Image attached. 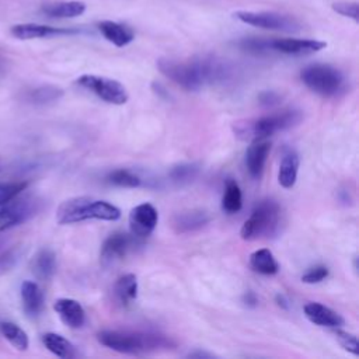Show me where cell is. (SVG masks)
Masks as SVG:
<instances>
[{
    "label": "cell",
    "mask_w": 359,
    "mask_h": 359,
    "mask_svg": "<svg viewBox=\"0 0 359 359\" xmlns=\"http://www.w3.org/2000/svg\"><path fill=\"white\" fill-rule=\"evenodd\" d=\"M43 14L53 18H72L79 17L86 11L83 1H57L42 7Z\"/></svg>",
    "instance_id": "cb8c5ba5"
},
{
    "label": "cell",
    "mask_w": 359,
    "mask_h": 359,
    "mask_svg": "<svg viewBox=\"0 0 359 359\" xmlns=\"http://www.w3.org/2000/svg\"><path fill=\"white\" fill-rule=\"evenodd\" d=\"M234 17L244 24L264 29L282 32H296L300 29V22L296 18L273 11H237Z\"/></svg>",
    "instance_id": "9c48e42d"
},
{
    "label": "cell",
    "mask_w": 359,
    "mask_h": 359,
    "mask_svg": "<svg viewBox=\"0 0 359 359\" xmlns=\"http://www.w3.org/2000/svg\"><path fill=\"white\" fill-rule=\"evenodd\" d=\"M1 167H3V165H1V161H0V171H1Z\"/></svg>",
    "instance_id": "60d3db41"
},
{
    "label": "cell",
    "mask_w": 359,
    "mask_h": 359,
    "mask_svg": "<svg viewBox=\"0 0 359 359\" xmlns=\"http://www.w3.org/2000/svg\"><path fill=\"white\" fill-rule=\"evenodd\" d=\"M17 257H18V254L14 248L1 252L0 254V273H3L6 271H10L15 265V262L18 259Z\"/></svg>",
    "instance_id": "d590c367"
},
{
    "label": "cell",
    "mask_w": 359,
    "mask_h": 359,
    "mask_svg": "<svg viewBox=\"0 0 359 359\" xmlns=\"http://www.w3.org/2000/svg\"><path fill=\"white\" fill-rule=\"evenodd\" d=\"M243 208V195L238 184L233 178L224 182V192L222 196V209L226 213H237Z\"/></svg>",
    "instance_id": "484cf974"
},
{
    "label": "cell",
    "mask_w": 359,
    "mask_h": 359,
    "mask_svg": "<svg viewBox=\"0 0 359 359\" xmlns=\"http://www.w3.org/2000/svg\"><path fill=\"white\" fill-rule=\"evenodd\" d=\"M107 181L115 187L121 188H137L142 185V178L130 170L118 168L108 174Z\"/></svg>",
    "instance_id": "f1b7e54d"
},
{
    "label": "cell",
    "mask_w": 359,
    "mask_h": 359,
    "mask_svg": "<svg viewBox=\"0 0 359 359\" xmlns=\"http://www.w3.org/2000/svg\"><path fill=\"white\" fill-rule=\"evenodd\" d=\"M10 32L17 39H36V38H50L57 35H70L76 34L77 29L72 28H57L43 24H35V22H25V24H17L10 28Z\"/></svg>",
    "instance_id": "4fadbf2b"
},
{
    "label": "cell",
    "mask_w": 359,
    "mask_h": 359,
    "mask_svg": "<svg viewBox=\"0 0 359 359\" xmlns=\"http://www.w3.org/2000/svg\"><path fill=\"white\" fill-rule=\"evenodd\" d=\"M238 45L243 50L254 53V55H264V53L271 52L269 39H266V38H245Z\"/></svg>",
    "instance_id": "1f68e13d"
},
{
    "label": "cell",
    "mask_w": 359,
    "mask_h": 359,
    "mask_svg": "<svg viewBox=\"0 0 359 359\" xmlns=\"http://www.w3.org/2000/svg\"><path fill=\"white\" fill-rule=\"evenodd\" d=\"M188 358H213V355L203 351H195V352H189Z\"/></svg>",
    "instance_id": "f35d334b"
},
{
    "label": "cell",
    "mask_w": 359,
    "mask_h": 359,
    "mask_svg": "<svg viewBox=\"0 0 359 359\" xmlns=\"http://www.w3.org/2000/svg\"><path fill=\"white\" fill-rule=\"evenodd\" d=\"M41 209V201L34 196L17 195L0 208V233L32 219Z\"/></svg>",
    "instance_id": "ba28073f"
},
{
    "label": "cell",
    "mask_w": 359,
    "mask_h": 359,
    "mask_svg": "<svg viewBox=\"0 0 359 359\" xmlns=\"http://www.w3.org/2000/svg\"><path fill=\"white\" fill-rule=\"evenodd\" d=\"M101 345L128 355H140L172 346L170 338L161 334L132 330H102L97 334Z\"/></svg>",
    "instance_id": "7a4b0ae2"
},
{
    "label": "cell",
    "mask_w": 359,
    "mask_h": 359,
    "mask_svg": "<svg viewBox=\"0 0 359 359\" xmlns=\"http://www.w3.org/2000/svg\"><path fill=\"white\" fill-rule=\"evenodd\" d=\"M114 292L122 304H130L137 297V279L133 273H125L115 282Z\"/></svg>",
    "instance_id": "d4e9b609"
},
{
    "label": "cell",
    "mask_w": 359,
    "mask_h": 359,
    "mask_svg": "<svg viewBox=\"0 0 359 359\" xmlns=\"http://www.w3.org/2000/svg\"><path fill=\"white\" fill-rule=\"evenodd\" d=\"M335 337H337L338 342L341 344V346L345 351L351 352L352 355H358V348L359 346H358V338H356L355 334H351L348 331H342V330L337 328L335 330Z\"/></svg>",
    "instance_id": "d6a6232c"
},
{
    "label": "cell",
    "mask_w": 359,
    "mask_h": 359,
    "mask_svg": "<svg viewBox=\"0 0 359 359\" xmlns=\"http://www.w3.org/2000/svg\"><path fill=\"white\" fill-rule=\"evenodd\" d=\"M210 217L205 210L192 209L175 213L171 219V226L177 233H191L202 229L209 223Z\"/></svg>",
    "instance_id": "e0dca14e"
},
{
    "label": "cell",
    "mask_w": 359,
    "mask_h": 359,
    "mask_svg": "<svg viewBox=\"0 0 359 359\" xmlns=\"http://www.w3.org/2000/svg\"><path fill=\"white\" fill-rule=\"evenodd\" d=\"M244 300H245V304H250V306H255L258 303V300L252 292H247L244 296Z\"/></svg>",
    "instance_id": "74e56055"
},
{
    "label": "cell",
    "mask_w": 359,
    "mask_h": 359,
    "mask_svg": "<svg viewBox=\"0 0 359 359\" xmlns=\"http://www.w3.org/2000/svg\"><path fill=\"white\" fill-rule=\"evenodd\" d=\"M327 46L325 42L318 39H300V38H273L269 39L271 52H278L292 56H303L316 53Z\"/></svg>",
    "instance_id": "8fae6325"
},
{
    "label": "cell",
    "mask_w": 359,
    "mask_h": 359,
    "mask_svg": "<svg viewBox=\"0 0 359 359\" xmlns=\"http://www.w3.org/2000/svg\"><path fill=\"white\" fill-rule=\"evenodd\" d=\"M53 309L60 320L70 328H80L86 321V311L83 306L74 299H57L53 304Z\"/></svg>",
    "instance_id": "2e32d148"
},
{
    "label": "cell",
    "mask_w": 359,
    "mask_h": 359,
    "mask_svg": "<svg viewBox=\"0 0 359 359\" xmlns=\"http://www.w3.org/2000/svg\"><path fill=\"white\" fill-rule=\"evenodd\" d=\"M201 171L199 164L196 163H181L171 167L168 172V178L177 185H185L192 182Z\"/></svg>",
    "instance_id": "83f0119b"
},
{
    "label": "cell",
    "mask_w": 359,
    "mask_h": 359,
    "mask_svg": "<svg viewBox=\"0 0 359 359\" xmlns=\"http://www.w3.org/2000/svg\"><path fill=\"white\" fill-rule=\"evenodd\" d=\"M328 273H330V271H328L327 266L316 265V266L310 268L306 273L302 275V282L309 283V285L320 283V282H323L328 276Z\"/></svg>",
    "instance_id": "836d02e7"
},
{
    "label": "cell",
    "mask_w": 359,
    "mask_h": 359,
    "mask_svg": "<svg viewBox=\"0 0 359 359\" xmlns=\"http://www.w3.org/2000/svg\"><path fill=\"white\" fill-rule=\"evenodd\" d=\"M271 151V143L265 139L254 140L245 153V167L252 178H259L262 175L268 154Z\"/></svg>",
    "instance_id": "9a60e30c"
},
{
    "label": "cell",
    "mask_w": 359,
    "mask_h": 359,
    "mask_svg": "<svg viewBox=\"0 0 359 359\" xmlns=\"http://www.w3.org/2000/svg\"><path fill=\"white\" fill-rule=\"evenodd\" d=\"M63 95V90L56 86H41L28 93V100L34 104H49L57 101Z\"/></svg>",
    "instance_id": "f546056e"
},
{
    "label": "cell",
    "mask_w": 359,
    "mask_h": 359,
    "mask_svg": "<svg viewBox=\"0 0 359 359\" xmlns=\"http://www.w3.org/2000/svg\"><path fill=\"white\" fill-rule=\"evenodd\" d=\"M132 237L133 236H129L122 231L109 234L101 245V252H100L101 262L107 266V265H114L115 262L125 258L133 245Z\"/></svg>",
    "instance_id": "7c38bea8"
},
{
    "label": "cell",
    "mask_w": 359,
    "mask_h": 359,
    "mask_svg": "<svg viewBox=\"0 0 359 359\" xmlns=\"http://www.w3.org/2000/svg\"><path fill=\"white\" fill-rule=\"evenodd\" d=\"M300 167V157L294 150L285 151L278 171V182L282 188L290 189L294 187Z\"/></svg>",
    "instance_id": "d6986e66"
},
{
    "label": "cell",
    "mask_w": 359,
    "mask_h": 359,
    "mask_svg": "<svg viewBox=\"0 0 359 359\" xmlns=\"http://www.w3.org/2000/svg\"><path fill=\"white\" fill-rule=\"evenodd\" d=\"M280 208L272 199L261 201L244 222L240 230L243 240H257L261 237H269L276 233L279 227Z\"/></svg>",
    "instance_id": "8992f818"
},
{
    "label": "cell",
    "mask_w": 359,
    "mask_h": 359,
    "mask_svg": "<svg viewBox=\"0 0 359 359\" xmlns=\"http://www.w3.org/2000/svg\"><path fill=\"white\" fill-rule=\"evenodd\" d=\"M303 311H304L306 318L318 327L339 328L345 324V320L341 314H338L335 310H332L328 306H324L318 302H310V303L304 304Z\"/></svg>",
    "instance_id": "5bb4252c"
},
{
    "label": "cell",
    "mask_w": 359,
    "mask_h": 359,
    "mask_svg": "<svg viewBox=\"0 0 359 359\" xmlns=\"http://www.w3.org/2000/svg\"><path fill=\"white\" fill-rule=\"evenodd\" d=\"M302 119V111L289 108L280 112L261 116L258 119L237 122L234 126V132L243 140H262L278 132H283L297 126Z\"/></svg>",
    "instance_id": "277c9868"
},
{
    "label": "cell",
    "mask_w": 359,
    "mask_h": 359,
    "mask_svg": "<svg viewBox=\"0 0 359 359\" xmlns=\"http://www.w3.org/2000/svg\"><path fill=\"white\" fill-rule=\"evenodd\" d=\"M32 272L38 279L48 280L53 276L56 271V255L49 248H42L36 252L31 264Z\"/></svg>",
    "instance_id": "7402d4cb"
},
{
    "label": "cell",
    "mask_w": 359,
    "mask_h": 359,
    "mask_svg": "<svg viewBox=\"0 0 359 359\" xmlns=\"http://www.w3.org/2000/svg\"><path fill=\"white\" fill-rule=\"evenodd\" d=\"M279 100H280V95L275 91H264L259 94V102L265 107L275 105L279 102Z\"/></svg>",
    "instance_id": "8d00e7d4"
},
{
    "label": "cell",
    "mask_w": 359,
    "mask_h": 359,
    "mask_svg": "<svg viewBox=\"0 0 359 359\" xmlns=\"http://www.w3.org/2000/svg\"><path fill=\"white\" fill-rule=\"evenodd\" d=\"M121 217V210L115 205L91 196H73L63 201L56 210L59 224H73L84 220L115 222Z\"/></svg>",
    "instance_id": "3957f363"
},
{
    "label": "cell",
    "mask_w": 359,
    "mask_h": 359,
    "mask_svg": "<svg viewBox=\"0 0 359 359\" xmlns=\"http://www.w3.org/2000/svg\"><path fill=\"white\" fill-rule=\"evenodd\" d=\"M332 8L341 14V15H345V17H349L352 18L353 21H358V3H351V1H338V3H334L332 4Z\"/></svg>",
    "instance_id": "e575fe53"
},
{
    "label": "cell",
    "mask_w": 359,
    "mask_h": 359,
    "mask_svg": "<svg viewBox=\"0 0 359 359\" xmlns=\"http://www.w3.org/2000/svg\"><path fill=\"white\" fill-rule=\"evenodd\" d=\"M21 302L24 311L28 317H36L43 309V293L38 283L32 280H24L21 283Z\"/></svg>",
    "instance_id": "ac0fdd59"
},
{
    "label": "cell",
    "mask_w": 359,
    "mask_h": 359,
    "mask_svg": "<svg viewBox=\"0 0 359 359\" xmlns=\"http://www.w3.org/2000/svg\"><path fill=\"white\" fill-rule=\"evenodd\" d=\"M0 332L1 335L18 351H27L29 346V339L27 332L11 321H1L0 323Z\"/></svg>",
    "instance_id": "4316f807"
},
{
    "label": "cell",
    "mask_w": 359,
    "mask_h": 359,
    "mask_svg": "<svg viewBox=\"0 0 359 359\" xmlns=\"http://www.w3.org/2000/svg\"><path fill=\"white\" fill-rule=\"evenodd\" d=\"M98 29L107 41L118 48L126 46L135 39V34L129 27L115 21H101L98 24Z\"/></svg>",
    "instance_id": "ffe728a7"
},
{
    "label": "cell",
    "mask_w": 359,
    "mask_h": 359,
    "mask_svg": "<svg viewBox=\"0 0 359 359\" xmlns=\"http://www.w3.org/2000/svg\"><path fill=\"white\" fill-rule=\"evenodd\" d=\"M42 344L45 345V348L49 352H52L57 358L70 359V358L77 356L76 346L69 339L62 337L60 334H56V332L43 334L42 335Z\"/></svg>",
    "instance_id": "44dd1931"
},
{
    "label": "cell",
    "mask_w": 359,
    "mask_h": 359,
    "mask_svg": "<svg viewBox=\"0 0 359 359\" xmlns=\"http://www.w3.org/2000/svg\"><path fill=\"white\" fill-rule=\"evenodd\" d=\"M157 69L167 79L188 91H198L206 84L223 81L229 76L226 63L212 56L189 60L161 57L157 60Z\"/></svg>",
    "instance_id": "6da1fadb"
},
{
    "label": "cell",
    "mask_w": 359,
    "mask_h": 359,
    "mask_svg": "<svg viewBox=\"0 0 359 359\" xmlns=\"http://www.w3.org/2000/svg\"><path fill=\"white\" fill-rule=\"evenodd\" d=\"M28 187L27 181L18 182H0V206L20 195Z\"/></svg>",
    "instance_id": "4dcf8cb0"
},
{
    "label": "cell",
    "mask_w": 359,
    "mask_h": 359,
    "mask_svg": "<svg viewBox=\"0 0 359 359\" xmlns=\"http://www.w3.org/2000/svg\"><path fill=\"white\" fill-rule=\"evenodd\" d=\"M300 79L309 90L324 98L338 97L346 90L345 76L331 65H309L300 72Z\"/></svg>",
    "instance_id": "5b68a950"
},
{
    "label": "cell",
    "mask_w": 359,
    "mask_h": 359,
    "mask_svg": "<svg viewBox=\"0 0 359 359\" xmlns=\"http://www.w3.org/2000/svg\"><path fill=\"white\" fill-rule=\"evenodd\" d=\"M158 222L157 209L151 203H140L135 206L129 213L130 234L136 238H144L150 236Z\"/></svg>",
    "instance_id": "30bf717a"
},
{
    "label": "cell",
    "mask_w": 359,
    "mask_h": 359,
    "mask_svg": "<svg viewBox=\"0 0 359 359\" xmlns=\"http://www.w3.org/2000/svg\"><path fill=\"white\" fill-rule=\"evenodd\" d=\"M76 84L95 94L100 100L112 105H123L129 98L125 86L109 77L97 74H83L77 77Z\"/></svg>",
    "instance_id": "52a82bcc"
},
{
    "label": "cell",
    "mask_w": 359,
    "mask_h": 359,
    "mask_svg": "<svg viewBox=\"0 0 359 359\" xmlns=\"http://www.w3.org/2000/svg\"><path fill=\"white\" fill-rule=\"evenodd\" d=\"M276 302H278L279 306H282V307H285V309L287 307V300H286V297H285L283 294H278V296H276Z\"/></svg>",
    "instance_id": "ab89813d"
},
{
    "label": "cell",
    "mask_w": 359,
    "mask_h": 359,
    "mask_svg": "<svg viewBox=\"0 0 359 359\" xmlns=\"http://www.w3.org/2000/svg\"><path fill=\"white\" fill-rule=\"evenodd\" d=\"M250 266L252 268V271L261 275H275L279 271V264L273 257L272 251L268 248H259L251 252Z\"/></svg>",
    "instance_id": "603a6c76"
}]
</instances>
